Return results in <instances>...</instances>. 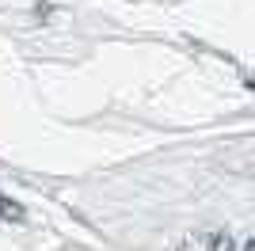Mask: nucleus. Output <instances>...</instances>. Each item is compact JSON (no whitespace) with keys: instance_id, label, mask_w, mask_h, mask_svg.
<instances>
[{"instance_id":"obj_1","label":"nucleus","mask_w":255,"mask_h":251,"mask_svg":"<svg viewBox=\"0 0 255 251\" xmlns=\"http://www.w3.org/2000/svg\"><path fill=\"white\" fill-rule=\"evenodd\" d=\"M0 217H15V221H19V217H23V209L15 206L11 198H4V194H0Z\"/></svg>"},{"instance_id":"obj_2","label":"nucleus","mask_w":255,"mask_h":251,"mask_svg":"<svg viewBox=\"0 0 255 251\" xmlns=\"http://www.w3.org/2000/svg\"><path fill=\"white\" fill-rule=\"evenodd\" d=\"M213 251H233V240H229V236H213Z\"/></svg>"}]
</instances>
